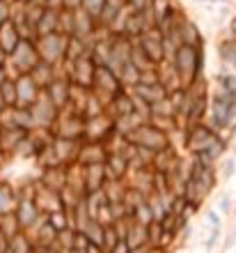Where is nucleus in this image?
Segmentation results:
<instances>
[{
  "label": "nucleus",
  "instance_id": "nucleus-27",
  "mask_svg": "<svg viewBox=\"0 0 236 253\" xmlns=\"http://www.w3.org/2000/svg\"><path fill=\"white\" fill-rule=\"evenodd\" d=\"M85 182H87V191L103 189V184L108 182L103 164H92V166H85Z\"/></svg>",
  "mask_w": 236,
  "mask_h": 253
},
{
  "label": "nucleus",
  "instance_id": "nucleus-29",
  "mask_svg": "<svg viewBox=\"0 0 236 253\" xmlns=\"http://www.w3.org/2000/svg\"><path fill=\"white\" fill-rule=\"evenodd\" d=\"M9 253H34V242L33 235L21 230L9 240Z\"/></svg>",
  "mask_w": 236,
  "mask_h": 253
},
{
  "label": "nucleus",
  "instance_id": "nucleus-28",
  "mask_svg": "<svg viewBox=\"0 0 236 253\" xmlns=\"http://www.w3.org/2000/svg\"><path fill=\"white\" fill-rule=\"evenodd\" d=\"M78 233H83L90 240V244H97V247L103 249V237H105V226H101L97 219H90L85 226L80 228Z\"/></svg>",
  "mask_w": 236,
  "mask_h": 253
},
{
  "label": "nucleus",
  "instance_id": "nucleus-43",
  "mask_svg": "<svg viewBox=\"0 0 236 253\" xmlns=\"http://www.w3.org/2000/svg\"><path fill=\"white\" fill-rule=\"evenodd\" d=\"M16 5H28V2H37V0H14Z\"/></svg>",
  "mask_w": 236,
  "mask_h": 253
},
{
  "label": "nucleus",
  "instance_id": "nucleus-35",
  "mask_svg": "<svg viewBox=\"0 0 236 253\" xmlns=\"http://www.w3.org/2000/svg\"><path fill=\"white\" fill-rule=\"evenodd\" d=\"M119 240H124V237L117 233V228H115V226H108V228H105V237H103V251L110 253L112 249L119 244Z\"/></svg>",
  "mask_w": 236,
  "mask_h": 253
},
{
  "label": "nucleus",
  "instance_id": "nucleus-40",
  "mask_svg": "<svg viewBox=\"0 0 236 253\" xmlns=\"http://www.w3.org/2000/svg\"><path fill=\"white\" fill-rule=\"evenodd\" d=\"M129 5H131L133 9H140V12H142V9H147V7L151 5V0H129Z\"/></svg>",
  "mask_w": 236,
  "mask_h": 253
},
{
  "label": "nucleus",
  "instance_id": "nucleus-2",
  "mask_svg": "<svg viewBox=\"0 0 236 253\" xmlns=\"http://www.w3.org/2000/svg\"><path fill=\"white\" fill-rule=\"evenodd\" d=\"M41 62V55H39V48H37V42H30V40H23L16 46L12 55H9V76H19V74H33L34 67Z\"/></svg>",
  "mask_w": 236,
  "mask_h": 253
},
{
  "label": "nucleus",
  "instance_id": "nucleus-7",
  "mask_svg": "<svg viewBox=\"0 0 236 253\" xmlns=\"http://www.w3.org/2000/svg\"><path fill=\"white\" fill-rule=\"evenodd\" d=\"M218 133L213 131V126L206 125V122H200V125H193V126H186V143L184 147L188 150L190 154H197L206 150L209 143L216 138Z\"/></svg>",
  "mask_w": 236,
  "mask_h": 253
},
{
  "label": "nucleus",
  "instance_id": "nucleus-17",
  "mask_svg": "<svg viewBox=\"0 0 236 253\" xmlns=\"http://www.w3.org/2000/svg\"><path fill=\"white\" fill-rule=\"evenodd\" d=\"M34 203L39 205V210L44 214L58 212V210H62V207H65L62 196H60L58 191H53V189H46L39 180H37V196H34Z\"/></svg>",
  "mask_w": 236,
  "mask_h": 253
},
{
  "label": "nucleus",
  "instance_id": "nucleus-1",
  "mask_svg": "<svg viewBox=\"0 0 236 253\" xmlns=\"http://www.w3.org/2000/svg\"><path fill=\"white\" fill-rule=\"evenodd\" d=\"M204 46H188V44H181V46L174 51L172 55V65L177 69V74L181 76L184 85L188 87L193 81L202 79V67H204Z\"/></svg>",
  "mask_w": 236,
  "mask_h": 253
},
{
  "label": "nucleus",
  "instance_id": "nucleus-25",
  "mask_svg": "<svg viewBox=\"0 0 236 253\" xmlns=\"http://www.w3.org/2000/svg\"><path fill=\"white\" fill-rule=\"evenodd\" d=\"M60 74H62V72H60V67H55V65H48V62H44V60H41L39 65L34 67L33 79L37 81V85H39L41 90H46V87L51 85L53 81L58 79Z\"/></svg>",
  "mask_w": 236,
  "mask_h": 253
},
{
  "label": "nucleus",
  "instance_id": "nucleus-42",
  "mask_svg": "<svg viewBox=\"0 0 236 253\" xmlns=\"http://www.w3.org/2000/svg\"><path fill=\"white\" fill-rule=\"evenodd\" d=\"M7 108V101H5V97H2V94H0V113H2V111H5Z\"/></svg>",
  "mask_w": 236,
  "mask_h": 253
},
{
  "label": "nucleus",
  "instance_id": "nucleus-14",
  "mask_svg": "<svg viewBox=\"0 0 236 253\" xmlns=\"http://www.w3.org/2000/svg\"><path fill=\"white\" fill-rule=\"evenodd\" d=\"M80 145L83 140H69V138H53V152L58 157V161L62 166H69L73 161L78 159V152H80Z\"/></svg>",
  "mask_w": 236,
  "mask_h": 253
},
{
  "label": "nucleus",
  "instance_id": "nucleus-34",
  "mask_svg": "<svg viewBox=\"0 0 236 253\" xmlns=\"http://www.w3.org/2000/svg\"><path fill=\"white\" fill-rule=\"evenodd\" d=\"M0 230L7 233L9 237H14L16 233H21V223L16 219V214H7V216H0Z\"/></svg>",
  "mask_w": 236,
  "mask_h": 253
},
{
  "label": "nucleus",
  "instance_id": "nucleus-44",
  "mask_svg": "<svg viewBox=\"0 0 236 253\" xmlns=\"http://www.w3.org/2000/svg\"><path fill=\"white\" fill-rule=\"evenodd\" d=\"M232 35H234V37H232V40H236V19L232 21Z\"/></svg>",
  "mask_w": 236,
  "mask_h": 253
},
{
  "label": "nucleus",
  "instance_id": "nucleus-8",
  "mask_svg": "<svg viewBox=\"0 0 236 253\" xmlns=\"http://www.w3.org/2000/svg\"><path fill=\"white\" fill-rule=\"evenodd\" d=\"M14 81H16V106L33 108L44 90L37 85L33 74H19V76H14Z\"/></svg>",
  "mask_w": 236,
  "mask_h": 253
},
{
  "label": "nucleus",
  "instance_id": "nucleus-19",
  "mask_svg": "<svg viewBox=\"0 0 236 253\" xmlns=\"http://www.w3.org/2000/svg\"><path fill=\"white\" fill-rule=\"evenodd\" d=\"M21 42H23V37H21V33H19V28H16V23H14V19L0 26V48H2L7 55H12Z\"/></svg>",
  "mask_w": 236,
  "mask_h": 253
},
{
  "label": "nucleus",
  "instance_id": "nucleus-38",
  "mask_svg": "<svg viewBox=\"0 0 236 253\" xmlns=\"http://www.w3.org/2000/svg\"><path fill=\"white\" fill-rule=\"evenodd\" d=\"M9 240H12V237L0 230V253H9Z\"/></svg>",
  "mask_w": 236,
  "mask_h": 253
},
{
  "label": "nucleus",
  "instance_id": "nucleus-16",
  "mask_svg": "<svg viewBox=\"0 0 236 253\" xmlns=\"http://www.w3.org/2000/svg\"><path fill=\"white\" fill-rule=\"evenodd\" d=\"M108 159V150H105L103 143H94V140H83L78 152V164L83 166H92V164H105Z\"/></svg>",
  "mask_w": 236,
  "mask_h": 253
},
{
  "label": "nucleus",
  "instance_id": "nucleus-20",
  "mask_svg": "<svg viewBox=\"0 0 236 253\" xmlns=\"http://www.w3.org/2000/svg\"><path fill=\"white\" fill-rule=\"evenodd\" d=\"M60 19H62V9H55V7H44L39 21H37V33L39 37L44 35H53L60 33Z\"/></svg>",
  "mask_w": 236,
  "mask_h": 253
},
{
  "label": "nucleus",
  "instance_id": "nucleus-15",
  "mask_svg": "<svg viewBox=\"0 0 236 253\" xmlns=\"http://www.w3.org/2000/svg\"><path fill=\"white\" fill-rule=\"evenodd\" d=\"M103 168L108 182H124L129 177V173H131V164L126 161L124 154H108Z\"/></svg>",
  "mask_w": 236,
  "mask_h": 253
},
{
  "label": "nucleus",
  "instance_id": "nucleus-31",
  "mask_svg": "<svg viewBox=\"0 0 236 253\" xmlns=\"http://www.w3.org/2000/svg\"><path fill=\"white\" fill-rule=\"evenodd\" d=\"M133 221H138V223H142V226H151V223H156V219H154V212H151L149 207V200L144 198L140 200L138 205H135V210H133Z\"/></svg>",
  "mask_w": 236,
  "mask_h": 253
},
{
  "label": "nucleus",
  "instance_id": "nucleus-45",
  "mask_svg": "<svg viewBox=\"0 0 236 253\" xmlns=\"http://www.w3.org/2000/svg\"><path fill=\"white\" fill-rule=\"evenodd\" d=\"M46 253H53V251H46Z\"/></svg>",
  "mask_w": 236,
  "mask_h": 253
},
{
  "label": "nucleus",
  "instance_id": "nucleus-12",
  "mask_svg": "<svg viewBox=\"0 0 236 253\" xmlns=\"http://www.w3.org/2000/svg\"><path fill=\"white\" fill-rule=\"evenodd\" d=\"M44 92L48 94V99H51L60 111H65V108L69 106V97H71V81H69V76L60 74L58 79L53 81Z\"/></svg>",
  "mask_w": 236,
  "mask_h": 253
},
{
  "label": "nucleus",
  "instance_id": "nucleus-41",
  "mask_svg": "<svg viewBox=\"0 0 236 253\" xmlns=\"http://www.w3.org/2000/svg\"><path fill=\"white\" fill-rule=\"evenodd\" d=\"M209 223L213 226V230L218 228V214H216V212H211V214H209Z\"/></svg>",
  "mask_w": 236,
  "mask_h": 253
},
{
  "label": "nucleus",
  "instance_id": "nucleus-23",
  "mask_svg": "<svg viewBox=\"0 0 236 253\" xmlns=\"http://www.w3.org/2000/svg\"><path fill=\"white\" fill-rule=\"evenodd\" d=\"M131 92H135L138 97H142L144 101H149L151 106L158 104V101H163L168 97V90H165L163 83H154V85H144V83H138L135 87H131Z\"/></svg>",
  "mask_w": 236,
  "mask_h": 253
},
{
  "label": "nucleus",
  "instance_id": "nucleus-39",
  "mask_svg": "<svg viewBox=\"0 0 236 253\" xmlns=\"http://www.w3.org/2000/svg\"><path fill=\"white\" fill-rule=\"evenodd\" d=\"M131 251H133V249L129 247V242H126V240H119V244L112 249L110 253H131Z\"/></svg>",
  "mask_w": 236,
  "mask_h": 253
},
{
  "label": "nucleus",
  "instance_id": "nucleus-26",
  "mask_svg": "<svg viewBox=\"0 0 236 253\" xmlns=\"http://www.w3.org/2000/svg\"><path fill=\"white\" fill-rule=\"evenodd\" d=\"M144 122H147V120H142V118H140V115L133 111V113H126V115H119V118H115V131L129 138V136H131V133L135 131L138 126L144 125Z\"/></svg>",
  "mask_w": 236,
  "mask_h": 253
},
{
  "label": "nucleus",
  "instance_id": "nucleus-32",
  "mask_svg": "<svg viewBox=\"0 0 236 253\" xmlns=\"http://www.w3.org/2000/svg\"><path fill=\"white\" fill-rule=\"evenodd\" d=\"M0 94L5 97L7 106H16V81H14V76H7V79L2 81V85H0Z\"/></svg>",
  "mask_w": 236,
  "mask_h": 253
},
{
  "label": "nucleus",
  "instance_id": "nucleus-36",
  "mask_svg": "<svg viewBox=\"0 0 236 253\" xmlns=\"http://www.w3.org/2000/svg\"><path fill=\"white\" fill-rule=\"evenodd\" d=\"M220 58L236 67V40H227L220 44Z\"/></svg>",
  "mask_w": 236,
  "mask_h": 253
},
{
  "label": "nucleus",
  "instance_id": "nucleus-37",
  "mask_svg": "<svg viewBox=\"0 0 236 253\" xmlns=\"http://www.w3.org/2000/svg\"><path fill=\"white\" fill-rule=\"evenodd\" d=\"M83 7V0H65L62 2V9H69V12H76Z\"/></svg>",
  "mask_w": 236,
  "mask_h": 253
},
{
  "label": "nucleus",
  "instance_id": "nucleus-13",
  "mask_svg": "<svg viewBox=\"0 0 236 253\" xmlns=\"http://www.w3.org/2000/svg\"><path fill=\"white\" fill-rule=\"evenodd\" d=\"M30 235H33V242H34V253H46L55 247L60 233L48 223L46 219H44L34 230H30Z\"/></svg>",
  "mask_w": 236,
  "mask_h": 253
},
{
  "label": "nucleus",
  "instance_id": "nucleus-22",
  "mask_svg": "<svg viewBox=\"0 0 236 253\" xmlns=\"http://www.w3.org/2000/svg\"><path fill=\"white\" fill-rule=\"evenodd\" d=\"M16 205H19V191L9 182H0V216L14 214Z\"/></svg>",
  "mask_w": 236,
  "mask_h": 253
},
{
  "label": "nucleus",
  "instance_id": "nucleus-21",
  "mask_svg": "<svg viewBox=\"0 0 236 253\" xmlns=\"http://www.w3.org/2000/svg\"><path fill=\"white\" fill-rule=\"evenodd\" d=\"M39 182L46 189H53V191H62L67 187V166H53V168H44L41 170Z\"/></svg>",
  "mask_w": 236,
  "mask_h": 253
},
{
  "label": "nucleus",
  "instance_id": "nucleus-4",
  "mask_svg": "<svg viewBox=\"0 0 236 253\" xmlns=\"http://www.w3.org/2000/svg\"><path fill=\"white\" fill-rule=\"evenodd\" d=\"M124 90H126V87H124V83H122V79H119L117 74L112 72V69H108V67L99 65L92 92L97 94V97H99L101 101H103L105 106H110L112 99H115L117 94H122Z\"/></svg>",
  "mask_w": 236,
  "mask_h": 253
},
{
  "label": "nucleus",
  "instance_id": "nucleus-24",
  "mask_svg": "<svg viewBox=\"0 0 236 253\" xmlns=\"http://www.w3.org/2000/svg\"><path fill=\"white\" fill-rule=\"evenodd\" d=\"M133 219V216H131ZM129 242V247L131 249H142V247H149V226H142L138 221H131V226H129V233L124 237Z\"/></svg>",
  "mask_w": 236,
  "mask_h": 253
},
{
  "label": "nucleus",
  "instance_id": "nucleus-10",
  "mask_svg": "<svg viewBox=\"0 0 236 253\" xmlns=\"http://www.w3.org/2000/svg\"><path fill=\"white\" fill-rule=\"evenodd\" d=\"M115 131V118L108 111L94 118H87V129H85V140H94V143H103L110 133Z\"/></svg>",
  "mask_w": 236,
  "mask_h": 253
},
{
  "label": "nucleus",
  "instance_id": "nucleus-6",
  "mask_svg": "<svg viewBox=\"0 0 236 253\" xmlns=\"http://www.w3.org/2000/svg\"><path fill=\"white\" fill-rule=\"evenodd\" d=\"M129 140H131L133 145L147 147V150H151V152H158V150L172 145L170 133H165L163 129H158V126L151 125V122H144L142 126H138V129L129 136Z\"/></svg>",
  "mask_w": 236,
  "mask_h": 253
},
{
  "label": "nucleus",
  "instance_id": "nucleus-11",
  "mask_svg": "<svg viewBox=\"0 0 236 253\" xmlns=\"http://www.w3.org/2000/svg\"><path fill=\"white\" fill-rule=\"evenodd\" d=\"M179 164H181V157H179V152H177V145H168L156 152L151 168H154L156 173L174 175L179 170Z\"/></svg>",
  "mask_w": 236,
  "mask_h": 253
},
{
  "label": "nucleus",
  "instance_id": "nucleus-9",
  "mask_svg": "<svg viewBox=\"0 0 236 253\" xmlns=\"http://www.w3.org/2000/svg\"><path fill=\"white\" fill-rule=\"evenodd\" d=\"M16 219L21 223V230H34V228L39 226L41 221L46 219V214L39 210V205L34 203V198H19V205H16Z\"/></svg>",
  "mask_w": 236,
  "mask_h": 253
},
{
  "label": "nucleus",
  "instance_id": "nucleus-3",
  "mask_svg": "<svg viewBox=\"0 0 236 253\" xmlns=\"http://www.w3.org/2000/svg\"><path fill=\"white\" fill-rule=\"evenodd\" d=\"M67 44H69V35L65 33H53V35H44L37 40V48H39L41 60L48 65H65L67 62Z\"/></svg>",
  "mask_w": 236,
  "mask_h": 253
},
{
  "label": "nucleus",
  "instance_id": "nucleus-33",
  "mask_svg": "<svg viewBox=\"0 0 236 253\" xmlns=\"http://www.w3.org/2000/svg\"><path fill=\"white\" fill-rule=\"evenodd\" d=\"M108 7V0H83V12H87L92 19H101V14H103V9Z\"/></svg>",
  "mask_w": 236,
  "mask_h": 253
},
{
  "label": "nucleus",
  "instance_id": "nucleus-18",
  "mask_svg": "<svg viewBox=\"0 0 236 253\" xmlns=\"http://www.w3.org/2000/svg\"><path fill=\"white\" fill-rule=\"evenodd\" d=\"M28 133L30 131H26V129H0V152L5 157L16 154Z\"/></svg>",
  "mask_w": 236,
  "mask_h": 253
},
{
  "label": "nucleus",
  "instance_id": "nucleus-5",
  "mask_svg": "<svg viewBox=\"0 0 236 253\" xmlns=\"http://www.w3.org/2000/svg\"><path fill=\"white\" fill-rule=\"evenodd\" d=\"M85 129H87V118L78 113H71L69 108L60 111L58 122L53 125L51 131L58 138H69V140H85Z\"/></svg>",
  "mask_w": 236,
  "mask_h": 253
},
{
  "label": "nucleus",
  "instance_id": "nucleus-30",
  "mask_svg": "<svg viewBox=\"0 0 236 253\" xmlns=\"http://www.w3.org/2000/svg\"><path fill=\"white\" fill-rule=\"evenodd\" d=\"M46 221L58 230V233H62V230H67V228H71V212H69L67 207H62V210H58V212L46 214Z\"/></svg>",
  "mask_w": 236,
  "mask_h": 253
}]
</instances>
